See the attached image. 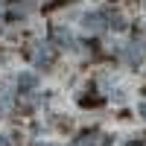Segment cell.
Returning <instances> with one entry per match:
<instances>
[{
    "instance_id": "cell-1",
    "label": "cell",
    "mask_w": 146,
    "mask_h": 146,
    "mask_svg": "<svg viewBox=\"0 0 146 146\" xmlns=\"http://www.w3.org/2000/svg\"><path fill=\"white\" fill-rule=\"evenodd\" d=\"M32 62L38 64V67H50L56 62V50H53V44H35V50H32Z\"/></svg>"
},
{
    "instance_id": "cell-2",
    "label": "cell",
    "mask_w": 146,
    "mask_h": 146,
    "mask_svg": "<svg viewBox=\"0 0 146 146\" xmlns=\"http://www.w3.org/2000/svg\"><path fill=\"white\" fill-rule=\"evenodd\" d=\"M82 27L88 32H100L105 27V12H88V15H82Z\"/></svg>"
},
{
    "instance_id": "cell-3",
    "label": "cell",
    "mask_w": 146,
    "mask_h": 146,
    "mask_svg": "<svg viewBox=\"0 0 146 146\" xmlns=\"http://www.w3.org/2000/svg\"><path fill=\"white\" fill-rule=\"evenodd\" d=\"M35 85H38V76H35V73H21V76H18V94L32 91Z\"/></svg>"
},
{
    "instance_id": "cell-4",
    "label": "cell",
    "mask_w": 146,
    "mask_h": 146,
    "mask_svg": "<svg viewBox=\"0 0 146 146\" xmlns=\"http://www.w3.org/2000/svg\"><path fill=\"white\" fill-rule=\"evenodd\" d=\"M53 38L62 44V47H73V35L67 27H53Z\"/></svg>"
},
{
    "instance_id": "cell-5",
    "label": "cell",
    "mask_w": 146,
    "mask_h": 146,
    "mask_svg": "<svg viewBox=\"0 0 146 146\" xmlns=\"http://www.w3.org/2000/svg\"><path fill=\"white\" fill-rule=\"evenodd\" d=\"M76 146H105V137L100 135V131H91V135H82Z\"/></svg>"
},
{
    "instance_id": "cell-6",
    "label": "cell",
    "mask_w": 146,
    "mask_h": 146,
    "mask_svg": "<svg viewBox=\"0 0 146 146\" xmlns=\"http://www.w3.org/2000/svg\"><path fill=\"white\" fill-rule=\"evenodd\" d=\"M105 23L111 29H123L126 23H123V15H117V12H105Z\"/></svg>"
},
{
    "instance_id": "cell-7",
    "label": "cell",
    "mask_w": 146,
    "mask_h": 146,
    "mask_svg": "<svg viewBox=\"0 0 146 146\" xmlns=\"http://www.w3.org/2000/svg\"><path fill=\"white\" fill-rule=\"evenodd\" d=\"M0 146H12V143H9V137H0Z\"/></svg>"
},
{
    "instance_id": "cell-8",
    "label": "cell",
    "mask_w": 146,
    "mask_h": 146,
    "mask_svg": "<svg viewBox=\"0 0 146 146\" xmlns=\"http://www.w3.org/2000/svg\"><path fill=\"white\" fill-rule=\"evenodd\" d=\"M140 114H143V120H146V102H143V105H140Z\"/></svg>"
}]
</instances>
